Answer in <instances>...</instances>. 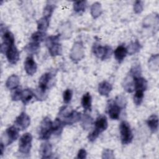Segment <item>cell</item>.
<instances>
[{
  "mask_svg": "<svg viewBox=\"0 0 159 159\" xmlns=\"http://www.w3.org/2000/svg\"><path fill=\"white\" fill-rule=\"evenodd\" d=\"M22 90L19 88H16L13 89L11 93V99L12 101H19L21 99Z\"/></svg>",
  "mask_w": 159,
  "mask_h": 159,
  "instance_id": "36",
  "label": "cell"
},
{
  "mask_svg": "<svg viewBox=\"0 0 159 159\" xmlns=\"http://www.w3.org/2000/svg\"><path fill=\"white\" fill-rule=\"evenodd\" d=\"M4 148H5V145L4 144V143H3L2 142H1V155H3Z\"/></svg>",
  "mask_w": 159,
  "mask_h": 159,
  "instance_id": "41",
  "label": "cell"
},
{
  "mask_svg": "<svg viewBox=\"0 0 159 159\" xmlns=\"http://www.w3.org/2000/svg\"><path fill=\"white\" fill-rule=\"evenodd\" d=\"M81 121H82V126L84 129H87L89 127H91V125L93 124V119L87 114H84L83 116H81Z\"/></svg>",
  "mask_w": 159,
  "mask_h": 159,
  "instance_id": "32",
  "label": "cell"
},
{
  "mask_svg": "<svg viewBox=\"0 0 159 159\" xmlns=\"http://www.w3.org/2000/svg\"><path fill=\"white\" fill-rule=\"evenodd\" d=\"M122 86L127 93H132L134 91V78L130 73L124 79Z\"/></svg>",
  "mask_w": 159,
  "mask_h": 159,
  "instance_id": "17",
  "label": "cell"
},
{
  "mask_svg": "<svg viewBox=\"0 0 159 159\" xmlns=\"http://www.w3.org/2000/svg\"><path fill=\"white\" fill-rule=\"evenodd\" d=\"M45 32L42 31H37L32 34L31 36V40L33 42L40 43L42 42H43L45 37Z\"/></svg>",
  "mask_w": 159,
  "mask_h": 159,
  "instance_id": "29",
  "label": "cell"
},
{
  "mask_svg": "<svg viewBox=\"0 0 159 159\" xmlns=\"http://www.w3.org/2000/svg\"><path fill=\"white\" fill-rule=\"evenodd\" d=\"M37 29L39 31L45 32L47 30L50 24V19L42 17L37 21Z\"/></svg>",
  "mask_w": 159,
  "mask_h": 159,
  "instance_id": "26",
  "label": "cell"
},
{
  "mask_svg": "<svg viewBox=\"0 0 159 159\" xmlns=\"http://www.w3.org/2000/svg\"><path fill=\"white\" fill-rule=\"evenodd\" d=\"M86 156H87V152L86 150L84 148L80 149L77 154V158L80 159H84L86 158Z\"/></svg>",
  "mask_w": 159,
  "mask_h": 159,
  "instance_id": "40",
  "label": "cell"
},
{
  "mask_svg": "<svg viewBox=\"0 0 159 159\" xmlns=\"http://www.w3.org/2000/svg\"><path fill=\"white\" fill-rule=\"evenodd\" d=\"M14 124L19 130H24L30 124V117L25 112H22L16 117Z\"/></svg>",
  "mask_w": 159,
  "mask_h": 159,
  "instance_id": "11",
  "label": "cell"
},
{
  "mask_svg": "<svg viewBox=\"0 0 159 159\" xmlns=\"http://www.w3.org/2000/svg\"><path fill=\"white\" fill-rule=\"evenodd\" d=\"M149 66L152 70H158V54L152 55L148 60Z\"/></svg>",
  "mask_w": 159,
  "mask_h": 159,
  "instance_id": "31",
  "label": "cell"
},
{
  "mask_svg": "<svg viewBox=\"0 0 159 159\" xmlns=\"http://www.w3.org/2000/svg\"><path fill=\"white\" fill-rule=\"evenodd\" d=\"M84 56V53L82 43L80 42H75L71 50L70 58L74 62H77L83 59Z\"/></svg>",
  "mask_w": 159,
  "mask_h": 159,
  "instance_id": "9",
  "label": "cell"
},
{
  "mask_svg": "<svg viewBox=\"0 0 159 159\" xmlns=\"http://www.w3.org/2000/svg\"><path fill=\"white\" fill-rule=\"evenodd\" d=\"M141 67L139 64H135L133 65L129 71V73L133 76L134 78L140 77L141 75Z\"/></svg>",
  "mask_w": 159,
  "mask_h": 159,
  "instance_id": "34",
  "label": "cell"
},
{
  "mask_svg": "<svg viewBox=\"0 0 159 159\" xmlns=\"http://www.w3.org/2000/svg\"><path fill=\"white\" fill-rule=\"evenodd\" d=\"M102 12V7L99 2H96L92 4L91 7V14L94 19H96L100 16Z\"/></svg>",
  "mask_w": 159,
  "mask_h": 159,
  "instance_id": "25",
  "label": "cell"
},
{
  "mask_svg": "<svg viewBox=\"0 0 159 159\" xmlns=\"http://www.w3.org/2000/svg\"><path fill=\"white\" fill-rule=\"evenodd\" d=\"M19 78L16 75H11L6 82V86L9 89H14L18 87L19 84Z\"/></svg>",
  "mask_w": 159,
  "mask_h": 159,
  "instance_id": "21",
  "label": "cell"
},
{
  "mask_svg": "<svg viewBox=\"0 0 159 159\" xmlns=\"http://www.w3.org/2000/svg\"><path fill=\"white\" fill-rule=\"evenodd\" d=\"M114 157V152L111 149H104L102 153V158L103 159H112Z\"/></svg>",
  "mask_w": 159,
  "mask_h": 159,
  "instance_id": "38",
  "label": "cell"
},
{
  "mask_svg": "<svg viewBox=\"0 0 159 159\" xmlns=\"http://www.w3.org/2000/svg\"><path fill=\"white\" fill-rule=\"evenodd\" d=\"M91 103L92 98L91 96L89 93H85L81 98V105L84 111H91Z\"/></svg>",
  "mask_w": 159,
  "mask_h": 159,
  "instance_id": "22",
  "label": "cell"
},
{
  "mask_svg": "<svg viewBox=\"0 0 159 159\" xmlns=\"http://www.w3.org/2000/svg\"><path fill=\"white\" fill-rule=\"evenodd\" d=\"M65 126L64 124L63 123L62 120L59 119L57 118L52 123V129H53V134L55 135H59L61 134L63 130V128Z\"/></svg>",
  "mask_w": 159,
  "mask_h": 159,
  "instance_id": "23",
  "label": "cell"
},
{
  "mask_svg": "<svg viewBox=\"0 0 159 159\" xmlns=\"http://www.w3.org/2000/svg\"><path fill=\"white\" fill-rule=\"evenodd\" d=\"M19 137V129L16 126H11L8 127L4 134V138L6 139L5 144L6 146L11 145ZM4 144V145H5Z\"/></svg>",
  "mask_w": 159,
  "mask_h": 159,
  "instance_id": "12",
  "label": "cell"
},
{
  "mask_svg": "<svg viewBox=\"0 0 159 159\" xmlns=\"http://www.w3.org/2000/svg\"><path fill=\"white\" fill-rule=\"evenodd\" d=\"M143 2L141 1H136L134 4V11L136 14H140L143 11Z\"/></svg>",
  "mask_w": 159,
  "mask_h": 159,
  "instance_id": "39",
  "label": "cell"
},
{
  "mask_svg": "<svg viewBox=\"0 0 159 159\" xmlns=\"http://www.w3.org/2000/svg\"><path fill=\"white\" fill-rule=\"evenodd\" d=\"M93 52L98 58L102 60H105L111 57L112 53V49L108 45L101 46L95 43L93 47Z\"/></svg>",
  "mask_w": 159,
  "mask_h": 159,
  "instance_id": "8",
  "label": "cell"
},
{
  "mask_svg": "<svg viewBox=\"0 0 159 159\" xmlns=\"http://www.w3.org/2000/svg\"><path fill=\"white\" fill-rule=\"evenodd\" d=\"M147 81L143 77H137L134 78V89L135 91H145L147 89Z\"/></svg>",
  "mask_w": 159,
  "mask_h": 159,
  "instance_id": "20",
  "label": "cell"
},
{
  "mask_svg": "<svg viewBox=\"0 0 159 159\" xmlns=\"http://www.w3.org/2000/svg\"><path fill=\"white\" fill-rule=\"evenodd\" d=\"M52 123L53 122H52L50 119L48 117H45L42 120L39 132V139L47 140L50 137L52 134L53 133Z\"/></svg>",
  "mask_w": 159,
  "mask_h": 159,
  "instance_id": "5",
  "label": "cell"
},
{
  "mask_svg": "<svg viewBox=\"0 0 159 159\" xmlns=\"http://www.w3.org/2000/svg\"><path fill=\"white\" fill-rule=\"evenodd\" d=\"M4 54L9 63L12 65L16 64L20 58L19 52L14 44L11 45L6 50Z\"/></svg>",
  "mask_w": 159,
  "mask_h": 159,
  "instance_id": "10",
  "label": "cell"
},
{
  "mask_svg": "<svg viewBox=\"0 0 159 159\" xmlns=\"http://www.w3.org/2000/svg\"><path fill=\"white\" fill-rule=\"evenodd\" d=\"M114 57L118 63H120L123 61L127 54V50L123 45L118 46L114 50Z\"/></svg>",
  "mask_w": 159,
  "mask_h": 159,
  "instance_id": "18",
  "label": "cell"
},
{
  "mask_svg": "<svg viewBox=\"0 0 159 159\" xmlns=\"http://www.w3.org/2000/svg\"><path fill=\"white\" fill-rule=\"evenodd\" d=\"M59 40V35L49 36L46 39V45L52 57L59 56L62 53V47L61 44L58 42Z\"/></svg>",
  "mask_w": 159,
  "mask_h": 159,
  "instance_id": "3",
  "label": "cell"
},
{
  "mask_svg": "<svg viewBox=\"0 0 159 159\" xmlns=\"http://www.w3.org/2000/svg\"><path fill=\"white\" fill-rule=\"evenodd\" d=\"M32 136L30 133H25L23 134L19 142V152L24 155H28L30 153L32 147Z\"/></svg>",
  "mask_w": 159,
  "mask_h": 159,
  "instance_id": "7",
  "label": "cell"
},
{
  "mask_svg": "<svg viewBox=\"0 0 159 159\" xmlns=\"http://www.w3.org/2000/svg\"><path fill=\"white\" fill-rule=\"evenodd\" d=\"M24 69L26 73L30 76L36 73L37 65L32 56H29L26 58L24 61Z\"/></svg>",
  "mask_w": 159,
  "mask_h": 159,
  "instance_id": "14",
  "label": "cell"
},
{
  "mask_svg": "<svg viewBox=\"0 0 159 159\" xmlns=\"http://www.w3.org/2000/svg\"><path fill=\"white\" fill-rule=\"evenodd\" d=\"M94 129L89 134L88 139L89 141L93 142L99 137L101 133L106 130L108 127L107 119L105 116H99L94 123Z\"/></svg>",
  "mask_w": 159,
  "mask_h": 159,
  "instance_id": "1",
  "label": "cell"
},
{
  "mask_svg": "<svg viewBox=\"0 0 159 159\" xmlns=\"http://www.w3.org/2000/svg\"><path fill=\"white\" fill-rule=\"evenodd\" d=\"M98 89V93L100 95L108 96V95L112 89V86L110 83L106 81H103L99 84Z\"/></svg>",
  "mask_w": 159,
  "mask_h": 159,
  "instance_id": "15",
  "label": "cell"
},
{
  "mask_svg": "<svg viewBox=\"0 0 159 159\" xmlns=\"http://www.w3.org/2000/svg\"><path fill=\"white\" fill-rule=\"evenodd\" d=\"M72 96H73L72 90L70 89H66L63 93V102L65 104L69 103L72 99Z\"/></svg>",
  "mask_w": 159,
  "mask_h": 159,
  "instance_id": "37",
  "label": "cell"
},
{
  "mask_svg": "<svg viewBox=\"0 0 159 159\" xmlns=\"http://www.w3.org/2000/svg\"><path fill=\"white\" fill-rule=\"evenodd\" d=\"M55 8V6L54 4H47L45 7H44L43 11V17H45L47 18L50 19L54 9Z\"/></svg>",
  "mask_w": 159,
  "mask_h": 159,
  "instance_id": "33",
  "label": "cell"
},
{
  "mask_svg": "<svg viewBox=\"0 0 159 159\" xmlns=\"http://www.w3.org/2000/svg\"><path fill=\"white\" fill-rule=\"evenodd\" d=\"M40 153L42 158H49L52 155V147L48 142L42 143L40 147Z\"/></svg>",
  "mask_w": 159,
  "mask_h": 159,
  "instance_id": "16",
  "label": "cell"
},
{
  "mask_svg": "<svg viewBox=\"0 0 159 159\" xmlns=\"http://www.w3.org/2000/svg\"><path fill=\"white\" fill-rule=\"evenodd\" d=\"M40 49V43L35 42H30L25 47V50L30 54H35L37 53Z\"/></svg>",
  "mask_w": 159,
  "mask_h": 159,
  "instance_id": "28",
  "label": "cell"
},
{
  "mask_svg": "<svg viewBox=\"0 0 159 159\" xmlns=\"http://www.w3.org/2000/svg\"><path fill=\"white\" fill-rule=\"evenodd\" d=\"M122 109V107H120L115 101L111 102L108 105L107 109V112L109 117L113 120L119 119Z\"/></svg>",
  "mask_w": 159,
  "mask_h": 159,
  "instance_id": "13",
  "label": "cell"
},
{
  "mask_svg": "<svg viewBox=\"0 0 159 159\" xmlns=\"http://www.w3.org/2000/svg\"><path fill=\"white\" fill-rule=\"evenodd\" d=\"M120 140L123 145H127L132 142L134 135L129 124L126 121H122L119 125Z\"/></svg>",
  "mask_w": 159,
  "mask_h": 159,
  "instance_id": "6",
  "label": "cell"
},
{
  "mask_svg": "<svg viewBox=\"0 0 159 159\" xmlns=\"http://www.w3.org/2000/svg\"><path fill=\"white\" fill-rule=\"evenodd\" d=\"M34 93L32 91V90L29 89H25L22 91L20 100L22 101V102L24 105H26L32 99V98L34 97Z\"/></svg>",
  "mask_w": 159,
  "mask_h": 159,
  "instance_id": "24",
  "label": "cell"
},
{
  "mask_svg": "<svg viewBox=\"0 0 159 159\" xmlns=\"http://www.w3.org/2000/svg\"><path fill=\"white\" fill-rule=\"evenodd\" d=\"M52 78V75L50 73H45L39 78V87L37 89L36 94V97L39 100H42L44 99V94L48 88V84Z\"/></svg>",
  "mask_w": 159,
  "mask_h": 159,
  "instance_id": "4",
  "label": "cell"
},
{
  "mask_svg": "<svg viewBox=\"0 0 159 159\" xmlns=\"http://www.w3.org/2000/svg\"><path fill=\"white\" fill-rule=\"evenodd\" d=\"M147 124L152 133H155L158 128V117L156 114L151 115L147 120Z\"/></svg>",
  "mask_w": 159,
  "mask_h": 159,
  "instance_id": "19",
  "label": "cell"
},
{
  "mask_svg": "<svg viewBox=\"0 0 159 159\" xmlns=\"http://www.w3.org/2000/svg\"><path fill=\"white\" fill-rule=\"evenodd\" d=\"M141 48H142V46L140 42L137 40H136L135 41L130 43L129 45L127 47V53H129L130 55L135 54L139 52L141 49Z\"/></svg>",
  "mask_w": 159,
  "mask_h": 159,
  "instance_id": "27",
  "label": "cell"
},
{
  "mask_svg": "<svg viewBox=\"0 0 159 159\" xmlns=\"http://www.w3.org/2000/svg\"><path fill=\"white\" fill-rule=\"evenodd\" d=\"M86 7V1H76L73 3V9L77 13H82L85 11Z\"/></svg>",
  "mask_w": 159,
  "mask_h": 159,
  "instance_id": "30",
  "label": "cell"
},
{
  "mask_svg": "<svg viewBox=\"0 0 159 159\" xmlns=\"http://www.w3.org/2000/svg\"><path fill=\"white\" fill-rule=\"evenodd\" d=\"M143 91H135V93L134 96V102L137 106H140L143 99L144 94Z\"/></svg>",
  "mask_w": 159,
  "mask_h": 159,
  "instance_id": "35",
  "label": "cell"
},
{
  "mask_svg": "<svg viewBox=\"0 0 159 159\" xmlns=\"http://www.w3.org/2000/svg\"><path fill=\"white\" fill-rule=\"evenodd\" d=\"M59 115L63 116V119H61L64 124L66 125H72L80 120H81V113L76 111H67L66 106H63L60 109Z\"/></svg>",
  "mask_w": 159,
  "mask_h": 159,
  "instance_id": "2",
  "label": "cell"
}]
</instances>
